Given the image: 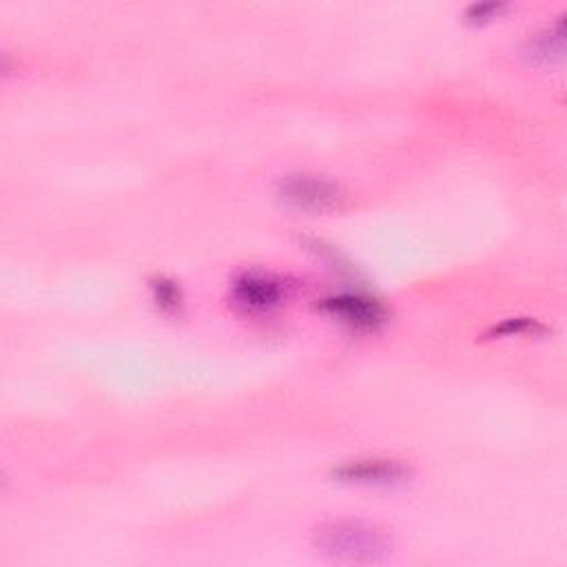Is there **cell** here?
Masks as SVG:
<instances>
[{
  "instance_id": "6da1fadb",
  "label": "cell",
  "mask_w": 567,
  "mask_h": 567,
  "mask_svg": "<svg viewBox=\"0 0 567 567\" xmlns=\"http://www.w3.org/2000/svg\"><path fill=\"white\" fill-rule=\"evenodd\" d=\"M317 547L321 554L343 563H379L392 551L390 538L381 529L359 520L326 525L317 534Z\"/></svg>"
},
{
  "instance_id": "7a4b0ae2",
  "label": "cell",
  "mask_w": 567,
  "mask_h": 567,
  "mask_svg": "<svg viewBox=\"0 0 567 567\" xmlns=\"http://www.w3.org/2000/svg\"><path fill=\"white\" fill-rule=\"evenodd\" d=\"M277 197L303 213H328L341 208L346 202V190L341 184L312 175V173H290L277 182Z\"/></svg>"
},
{
  "instance_id": "3957f363",
  "label": "cell",
  "mask_w": 567,
  "mask_h": 567,
  "mask_svg": "<svg viewBox=\"0 0 567 567\" xmlns=\"http://www.w3.org/2000/svg\"><path fill=\"white\" fill-rule=\"evenodd\" d=\"M319 308L326 315L337 317L339 321H343L352 328H361V330L379 328L388 317L383 303L379 299L370 297V295H363V292L330 295V297L319 301Z\"/></svg>"
},
{
  "instance_id": "277c9868",
  "label": "cell",
  "mask_w": 567,
  "mask_h": 567,
  "mask_svg": "<svg viewBox=\"0 0 567 567\" xmlns=\"http://www.w3.org/2000/svg\"><path fill=\"white\" fill-rule=\"evenodd\" d=\"M286 297V284L268 272L246 270L233 279V299L246 310L261 312L277 308Z\"/></svg>"
},
{
  "instance_id": "5b68a950",
  "label": "cell",
  "mask_w": 567,
  "mask_h": 567,
  "mask_svg": "<svg viewBox=\"0 0 567 567\" xmlns=\"http://www.w3.org/2000/svg\"><path fill=\"white\" fill-rule=\"evenodd\" d=\"M332 476L352 485H396L410 476V467L394 458H357L334 467Z\"/></svg>"
},
{
  "instance_id": "8992f818",
  "label": "cell",
  "mask_w": 567,
  "mask_h": 567,
  "mask_svg": "<svg viewBox=\"0 0 567 567\" xmlns=\"http://www.w3.org/2000/svg\"><path fill=\"white\" fill-rule=\"evenodd\" d=\"M527 51L534 60H543V62L560 58L563 55V22L558 20L554 29H545V31L536 33L529 40Z\"/></svg>"
},
{
  "instance_id": "52a82bcc",
  "label": "cell",
  "mask_w": 567,
  "mask_h": 567,
  "mask_svg": "<svg viewBox=\"0 0 567 567\" xmlns=\"http://www.w3.org/2000/svg\"><path fill=\"white\" fill-rule=\"evenodd\" d=\"M148 286H151V297L159 306V310L177 312L182 308L184 295H182V288H179V284L175 279L157 275V277H153L148 281Z\"/></svg>"
},
{
  "instance_id": "ba28073f",
  "label": "cell",
  "mask_w": 567,
  "mask_h": 567,
  "mask_svg": "<svg viewBox=\"0 0 567 567\" xmlns=\"http://www.w3.org/2000/svg\"><path fill=\"white\" fill-rule=\"evenodd\" d=\"M545 326L538 323L536 319L529 317H509L503 319L501 323H494L487 332L485 339H505V337H525V334H543Z\"/></svg>"
},
{
  "instance_id": "9c48e42d",
  "label": "cell",
  "mask_w": 567,
  "mask_h": 567,
  "mask_svg": "<svg viewBox=\"0 0 567 567\" xmlns=\"http://www.w3.org/2000/svg\"><path fill=\"white\" fill-rule=\"evenodd\" d=\"M505 7H507L505 2H494V0H489V2H472V4L465 9V20L478 24V22L492 20V18L498 16Z\"/></svg>"
}]
</instances>
